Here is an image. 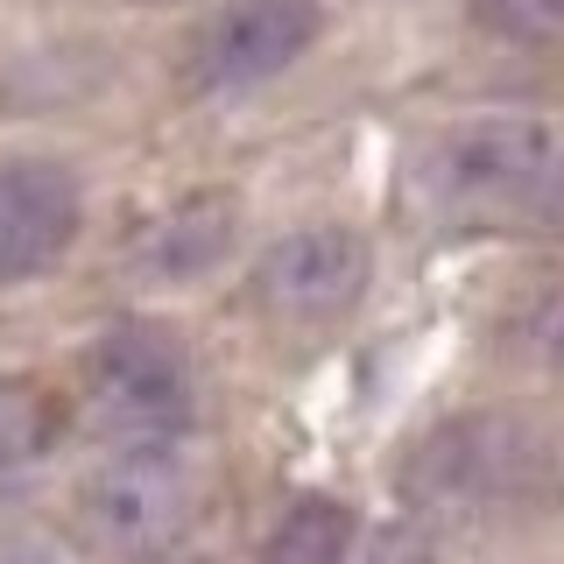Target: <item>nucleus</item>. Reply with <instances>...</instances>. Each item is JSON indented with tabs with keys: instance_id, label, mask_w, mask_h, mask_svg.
<instances>
[{
	"instance_id": "0eeeda50",
	"label": "nucleus",
	"mask_w": 564,
	"mask_h": 564,
	"mask_svg": "<svg viewBox=\"0 0 564 564\" xmlns=\"http://www.w3.org/2000/svg\"><path fill=\"white\" fill-rule=\"evenodd\" d=\"M78 234V184L57 163H0V282H22Z\"/></svg>"
},
{
	"instance_id": "39448f33",
	"label": "nucleus",
	"mask_w": 564,
	"mask_h": 564,
	"mask_svg": "<svg viewBox=\"0 0 564 564\" xmlns=\"http://www.w3.org/2000/svg\"><path fill=\"white\" fill-rule=\"evenodd\" d=\"M360 290H367V240L346 226H304V234L275 240L254 269V296L296 325L346 317L360 304Z\"/></svg>"
},
{
	"instance_id": "7ed1b4c3",
	"label": "nucleus",
	"mask_w": 564,
	"mask_h": 564,
	"mask_svg": "<svg viewBox=\"0 0 564 564\" xmlns=\"http://www.w3.org/2000/svg\"><path fill=\"white\" fill-rule=\"evenodd\" d=\"M551 480V437L522 416H466L445 423L431 445L416 452L410 466V494L416 501H522V494H543Z\"/></svg>"
},
{
	"instance_id": "9d476101",
	"label": "nucleus",
	"mask_w": 564,
	"mask_h": 564,
	"mask_svg": "<svg viewBox=\"0 0 564 564\" xmlns=\"http://www.w3.org/2000/svg\"><path fill=\"white\" fill-rule=\"evenodd\" d=\"M57 445V402L35 381H0V480L22 473Z\"/></svg>"
},
{
	"instance_id": "f8f14e48",
	"label": "nucleus",
	"mask_w": 564,
	"mask_h": 564,
	"mask_svg": "<svg viewBox=\"0 0 564 564\" xmlns=\"http://www.w3.org/2000/svg\"><path fill=\"white\" fill-rule=\"evenodd\" d=\"M0 564H57L43 551V543H8V551H0Z\"/></svg>"
},
{
	"instance_id": "9b49d317",
	"label": "nucleus",
	"mask_w": 564,
	"mask_h": 564,
	"mask_svg": "<svg viewBox=\"0 0 564 564\" xmlns=\"http://www.w3.org/2000/svg\"><path fill=\"white\" fill-rule=\"evenodd\" d=\"M473 14L508 43H551L564 29V0H473Z\"/></svg>"
},
{
	"instance_id": "1a4fd4ad",
	"label": "nucleus",
	"mask_w": 564,
	"mask_h": 564,
	"mask_svg": "<svg viewBox=\"0 0 564 564\" xmlns=\"http://www.w3.org/2000/svg\"><path fill=\"white\" fill-rule=\"evenodd\" d=\"M346 557H352V508L325 501V494H304L261 551V564H346Z\"/></svg>"
},
{
	"instance_id": "20e7f679",
	"label": "nucleus",
	"mask_w": 564,
	"mask_h": 564,
	"mask_svg": "<svg viewBox=\"0 0 564 564\" xmlns=\"http://www.w3.org/2000/svg\"><path fill=\"white\" fill-rule=\"evenodd\" d=\"M191 508H198V487L176 445H113L85 480V529L120 557L170 551Z\"/></svg>"
},
{
	"instance_id": "423d86ee",
	"label": "nucleus",
	"mask_w": 564,
	"mask_h": 564,
	"mask_svg": "<svg viewBox=\"0 0 564 564\" xmlns=\"http://www.w3.org/2000/svg\"><path fill=\"white\" fill-rule=\"evenodd\" d=\"M317 43V0H240L226 8L198 43V85L205 93H247L290 70Z\"/></svg>"
},
{
	"instance_id": "f03ea898",
	"label": "nucleus",
	"mask_w": 564,
	"mask_h": 564,
	"mask_svg": "<svg viewBox=\"0 0 564 564\" xmlns=\"http://www.w3.org/2000/svg\"><path fill=\"white\" fill-rule=\"evenodd\" d=\"M191 360L176 346V332L163 325H128L99 332L85 352V410L113 445H176L191 423Z\"/></svg>"
},
{
	"instance_id": "6e6552de",
	"label": "nucleus",
	"mask_w": 564,
	"mask_h": 564,
	"mask_svg": "<svg viewBox=\"0 0 564 564\" xmlns=\"http://www.w3.org/2000/svg\"><path fill=\"white\" fill-rule=\"evenodd\" d=\"M234 198H219V191H198V198H184V205H170L163 219L149 226V234L134 240V261H141V275H155V282H184V275H198L212 269V261L226 254V240H234Z\"/></svg>"
},
{
	"instance_id": "f257e3e1",
	"label": "nucleus",
	"mask_w": 564,
	"mask_h": 564,
	"mask_svg": "<svg viewBox=\"0 0 564 564\" xmlns=\"http://www.w3.org/2000/svg\"><path fill=\"white\" fill-rule=\"evenodd\" d=\"M416 198L445 219H516L557 198V128L536 113H494L445 128L416 155Z\"/></svg>"
}]
</instances>
